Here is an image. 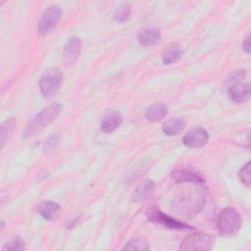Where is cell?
<instances>
[{"label": "cell", "mask_w": 251, "mask_h": 251, "mask_svg": "<svg viewBox=\"0 0 251 251\" xmlns=\"http://www.w3.org/2000/svg\"><path fill=\"white\" fill-rule=\"evenodd\" d=\"M60 112V104H52L47 108H44L27 123L25 128L23 131V138L27 139L36 134V132L52 123L59 116Z\"/></svg>", "instance_id": "1"}, {"label": "cell", "mask_w": 251, "mask_h": 251, "mask_svg": "<svg viewBox=\"0 0 251 251\" xmlns=\"http://www.w3.org/2000/svg\"><path fill=\"white\" fill-rule=\"evenodd\" d=\"M241 217L233 208H225L217 217V228L222 236L234 235L241 226Z\"/></svg>", "instance_id": "2"}, {"label": "cell", "mask_w": 251, "mask_h": 251, "mask_svg": "<svg viewBox=\"0 0 251 251\" xmlns=\"http://www.w3.org/2000/svg\"><path fill=\"white\" fill-rule=\"evenodd\" d=\"M146 217L148 221L160 225L164 227L170 229H176V230H186V229H194L192 226H189L183 222L177 221L169 215L163 213L158 207L151 206L146 211Z\"/></svg>", "instance_id": "3"}, {"label": "cell", "mask_w": 251, "mask_h": 251, "mask_svg": "<svg viewBox=\"0 0 251 251\" xmlns=\"http://www.w3.org/2000/svg\"><path fill=\"white\" fill-rule=\"evenodd\" d=\"M62 73L59 68L48 69L39 80V88L45 98L53 97L60 89Z\"/></svg>", "instance_id": "4"}, {"label": "cell", "mask_w": 251, "mask_h": 251, "mask_svg": "<svg viewBox=\"0 0 251 251\" xmlns=\"http://www.w3.org/2000/svg\"><path fill=\"white\" fill-rule=\"evenodd\" d=\"M62 15V9L60 5L53 4L49 6L44 13L42 14L38 25H37V33L40 36L47 35L50 33L58 25Z\"/></svg>", "instance_id": "5"}, {"label": "cell", "mask_w": 251, "mask_h": 251, "mask_svg": "<svg viewBox=\"0 0 251 251\" xmlns=\"http://www.w3.org/2000/svg\"><path fill=\"white\" fill-rule=\"evenodd\" d=\"M214 245V238L207 233L196 232L187 235L180 243L179 250L195 251V250H210Z\"/></svg>", "instance_id": "6"}, {"label": "cell", "mask_w": 251, "mask_h": 251, "mask_svg": "<svg viewBox=\"0 0 251 251\" xmlns=\"http://www.w3.org/2000/svg\"><path fill=\"white\" fill-rule=\"evenodd\" d=\"M209 140V134L206 129L202 127H195L190 129L182 138L185 146L190 148H197L204 146Z\"/></svg>", "instance_id": "7"}, {"label": "cell", "mask_w": 251, "mask_h": 251, "mask_svg": "<svg viewBox=\"0 0 251 251\" xmlns=\"http://www.w3.org/2000/svg\"><path fill=\"white\" fill-rule=\"evenodd\" d=\"M81 50V41L78 36H72L65 44L64 60L68 65H73L79 57Z\"/></svg>", "instance_id": "8"}, {"label": "cell", "mask_w": 251, "mask_h": 251, "mask_svg": "<svg viewBox=\"0 0 251 251\" xmlns=\"http://www.w3.org/2000/svg\"><path fill=\"white\" fill-rule=\"evenodd\" d=\"M173 178L177 182L204 183L205 178L196 171L189 168H181L173 172Z\"/></svg>", "instance_id": "9"}, {"label": "cell", "mask_w": 251, "mask_h": 251, "mask_svg": "<svg viewBox=\"0 0 251 251\" xmlns=\"http://www.w3.org/2000/svg\"><path fill=\"white\" fill-rule=\"evenodd\" d=\"M182 55H183L182 47L177 43H172L163 50L161 58H162L163 64L171 65L179 61Z\"/></svg>", "instance_id": "10"}, {"label": "cell", "mask_w": 251, "mask_h": 251, "mask_svg": "<svg viewBox=\"0 0 251 251\" xmlns=\"http://www.w3.org/2000/svg\"><path fill=\"white\" fill-rule=\"evenodd\" d=\"M155 189V183L151 179H145L138 184L132 193V201L139 203L147 200Z\"/></svg>", "instance_id": "11"}, {"label": "cell", "mask_w": 251, "mask_h": 251, "mask_svg": "<svg viewBox=\"0 0 251 251\" xmlns=\"http://www.w3.org/2000/svg\"><path fill=\"white\" fill-rule=\"evenodd\" d=\"M227 92L233 102H246L250 98V83H237L228 88Z\"/></svg>", "instance_id": "12"}, {"label": "cell", "mask_w": 251, "mask_h": 251, "mask_svg": "<svg viewBox=\"0 0 251 251\" xmlns=\"http://www.w3.org/2000/svg\"><path fill=\"white\" fill-rule=\"evenodd\" d=\"M122 115L119 112H111L102 119L100 128L104 133H112L122 125Z\"/></svg>", "instance_id": "13"}, {"label": "cell", "mask_w": 251, "mask_h": 251, "mask_svg": "<svg viewBox=\"0 0 251 251\" xmlns=\"http://www.w3.org/2000/svg\"><path fill=\"white\" fill-rule=\"evenodd\" d=\"M160 30L155 27L143 28L137 34L138 41L143 46H151L156 44L160 40Z\"/></svg>", "instance_id": "14"}, {"label": "cell", "mask_w": 251, "mask_h": 251, "mask_svg": "<svg viewBox=\"0 0 251 251\" xmlns=\"http://www.w3.org/2000/svg\"><path fill=\"white\" fill-rule=\"evenodd\" d=\"M168 114V107L163 103L151 105L145 112V118L152 123L161 121Z\"/></svg>", "instance_id": "15"}, {"label": "cell", "mask_w": 251, "mask_h": 251, "mask_svg": "<svg viewBox=\"0 0 251 251\" xmlns=\"http://www.w3.org/2000/svg\"><path fill=\"white\" fill-rule=\"evenodd\" d=\"M39 214L47 221H54L59 217L60 206L53 201H45L39 207Z\"/></svg>", "instance_id": "16"}, {"label": "cell", "mask_w": 251, "mask_h": 251, "mask_svg": "<svg viewBox=\"0 0 251 251\" xmlns=\"http://www.w3.org/2000/svg\"><path fill=\"white\" fill-rule=\"evenodd\" d=\"M185 127V122L180 118H174L164 123L162 126L163 132L168 136H173L180 133Z\"/></svg>", "instance_id": "17"}, {"label": "cell", "mask_w": 251, "mask_h": 251, "mask_svg": "<svg viewBox=\"0 0 251 251\" xmlns=\"http://www.w3.org/2000/svg\"><path fill=\"white\" fill-rule=\"evenodd\" d=\"M17 121L15 118L10 117L8 118L2 125H1V146L4 147L5 142L12 136L14 129L16 127Z\"/></svg>", "instance_id": "18"}, {"label": "cell", "mask_w": 251, "mask_h": 251, "mask_svg": "<svg viewBox=\"0 0 251 251\" xmlns=\"http://www.w3.org/2000/svg\"><path fill=\"white\" fill-rule=\"evenodd\" d=\"M246 76V71L244 69H238V70H234L226 79L225 81V88L227 90L228 88H230L231 86L240 83L243 78H245Z\"/></svg>", "instance_id": "19"}, {"label": "cell", "mask_w": 251, "mask_h": 251, "mask_svg": "<svg viewBox=\"0 0 251 251\" xmlns=\"http://www.w3.org/2000/svg\"><path fill=\"white\" fill-rule=\"evenodd\" d=\"M130 15V6L127 3H123L114 12V19L119 23H125Z\"/></svg>", "instance_id": "20"}, {"label": "cell", "mask_w": 251, "mask_h": 251, "mask_svg": "<svg viewBox=\"0 0 251 251\" xmlns=\"http://www.w3.org/2000/svg\"><path fill=\"white\" fill-rule=\"evenodd\" d=\"M124 250H148L149 245L142 238H133L124 246Z\"/></svg>", "instance_id": "21"}, {"label": "cell", "mask_w": 251, "mask_h": 251, "mask_svg": "<svg viewBox=\"0 0 251 251\" xmlns=\"http://www.w3.org/2000/svg\"><path fill=\"white\" fill-rule=\"evenodd\" d=\"M250 162H247L239 171L238 173V177L240 181L246 186L250 187V182H251V177H250Z\"/></svg>", "instance_id": "22"}, {"label": "cell", "mask_w": 251, "mask_h": 251, "mask_svg": "<svg viewBox=\"0 0 251 251\" xmlns=\"http://www.w3.org/2000/svg\"><path fill=\"white\" fill-rule=\"evenodd\" d=\"M25 249V242L22 238L17 237L7 243L3 250H24Z\"/></svg>", "instance_id": "23"}, {"label": "cell", "mask_w": 251, "mask_h": 251, "mask_svg": "<svg viewBox=\"0 0 251 251\" xmlns=\"http://www.w3.org/2000/svg\"><path fill=\"white\" fill-rule=\"evenodd\" d=\"M59 141V136L58 135H51L48 139L45 141V149H52L57 145Z\"/></svg>", "instance_id": "24"}, {"label": "cell", "mask_w": 251, "mask_h": 251, "mask_svg": "<svg viewBox=\"0 0 251 251\" xmlns=\"http://www.w3.org/2000/svg\"><path fill=\"white\" fill-rule=\"evenodd\" d=\"M242 49L249 54L250 53V34H247V36L242 41Z\"/></svg>", "instance_id": "25"}]
</instances>
